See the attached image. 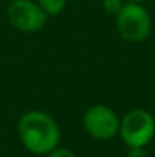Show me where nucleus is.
Segmentation results:
<instances>
[{
    "mask_svg": "<svg viewBox=\"0 0 155 157\" xmlns=\"http://www.w3.org/2000/svg\"><path fill=\"white\" fill-rule=\"evenodd\" d=\"M18 134L23 145L34 154H47L59 142V128L49 114L29 111L18 122Z\"/></svg>",
    "mask_w": 155,
    "mask_h": 157,
    "instance_id": "1",
    "label": "nucleus"
},
{
    "mask_svg": "<svg viewBox=\"0 0 155 157\" xmlns=\"http://www.w3.org/2000/svg\"><path fill=\"white\" fill-rule=\"evenodd\" d=\"M120 128L122 139L131 148H143L151 142L155 133L154 117L145 110H132L129 111L123 121Z\"/></svg>",
    "mask_w": 155,
    "mask_h": 157,
    "instance_id": "2",
    "label": "nucleus"
},
{
    "mask_svg": "<svg viewBox=\"0 0 155 157\" xmlns=\"http://www.w3.org/2000/svg\"><path fill=\"white\" fill-rule=\"evenodd\" d=\"M117 29L128 41H142L151 32V17L137 3L123 5L117 12Z\"/></svg>",
    "mask_w": 155,
    "mask_h": 157,
    "instance_id": "3",
    "label": "nucleus"
},
{
    "mask_svg": "<svg viewBox=\"0 0 155 157\" xmlns=\"http://www.w3.org/2000/svg\"><path fill=\"white\" fill-rule=\"evenodd\" d=\"M46 12L31 0H14L8 8L11 25L23 32L40 31L46 23Z\"/></svg>",
    "mask_w": 155,
    "mask_h": 157,
    "instance_id": "4",
    "label": "nucleus"
},
{
    "mask_svg": "<svg viewBox=\"0 0 155 157\" xmlns=\"http://www.w3.org/2000/svg\"><path fill=\"white\" fill-rule=\"evenodd\" d=\"M85 130L96 139H111L119 131V117L106 105H93L84 114Z\"/></svg>",
    "mask_w": 155,
    "mask_h": 157,
    "instance_id": "5",
    "label": "nucleus"
},
{
    "mask_svg": "<svg viewBox=\"0 0 155 157\" xmlns=\"http://www.w3.org/2000/svg\"><path fill=\"white\" fill-rule=\"evenodd\" d=\"M38 2H40V8L49 15L59 14L65 6V0H38Z\"/></svg>",
    "mask_w": 155,
    "mask_h": 157,
    "instance_id": "6",
    "label": "nucleus"
},
{
    "mask_svg": "<svg viewBox=\"0 0 155 157\" xmlns=\"http://www.w3.org/2000/svg\"><path fill=\"white\" fill-rule=\"evenodd\" d=\"M122 0H103V9L108 14H117L122 9Z\"/></svg>",
    "mask_w": 155,
    "mask_h": 157,
    "instance_id": "7",
    "label": "nucleus"
},
{
    "mask_svg": "<svg viewBox=\"0 0 155 157\" xmlns=\"http://www.w3.org/2000/svg\"><path fill=\"white\" fill-rule=\"evenodd\" d=\"M49 157H76L75 153H72L70 150H65V148H53L50 151Z\"/></svg>",
    "mask_w": 155,
    "mask_h": 157,
    "instance_id": "8",
    "label": "nucleus"
},
{
    "mask_svg": "<svg viewBox=\"0 0 155 157\" xmlns=\"http://www.w3.org/2000/svg\"><path fill=\"white\" fill-rule=\"evenodd\" d=\"M128 157H146V153L143 151V148H131Z\"/></svg>",
    "mask_w": 155,
    "mask_h": 157,
    "instance_id": "9",
    "label": "nucleus"
},
{
    "mask_svg": "<svg viewBox=\"0 0 155 157\" xmlns=\"http://www.w3.org/2000/svg\"><path fill=\"white\" fill-rule=\"evenodd\" d=\"M129 2H132V3H138V2H143V0H129Z\"/></svg>",
    "mask_w": 155,
    "mask_h": 157,
    "instance_id": "10",
    "label": "nucleus"
}]
</instances>
